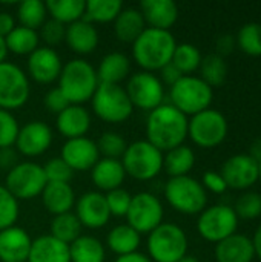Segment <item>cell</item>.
Here are the masks:
<instances>
[{
	"mask_svg": "<svg viewBox=\"0 0 261 262\" xmlns=\"http://www.w3.org/2000/svg\"><path fill=\"white\" fill-rule=\"evenodd\" d=\"M188 117L172 104H162L148 115L146 140L160 152L175 149L188 137Z\"/></svg>",
	"mask_w": 261,
	"mask_h": 262,
	"instance_id": "obj_1",
	"label": "cell"
},
{
	"mask_svg": "<svg viewBox=\"0 0 261 262\" xmlns=\"http://www.w3.org/2000/svg\"><path fill=\"white\" fill-rule=\"evenodd\" d=\"M177 41L171 31L146 28L132 43V57L146 72L163 69L172 61Z\"/></svg>",
	"mask_w": 261,
	"mask_h": 262,
	"instance_id": "obj_2",
	"label": "cell"
},
{
	"mask_svg": "<svg viewBox=\"0 0 261 262\" xmlns=\"http://www.w3.org/2000/svg\"><path fill=\"white\" fill-rule=\"evenodd\" d=\"M98 86L97 71L83 58L69 60L63 64L58 77V89L69 104H83L89 101Z\"/></svg>",
	"mask_w": 261,
	"mask_h": 262,
	"instance_id": "obj_3",
	"label": "cell"
},
{
	"mask_svg": "<svg viewBox=\"0 0 261 262\" xmlns=\"http://www.w3.org/2000/svg\"><path fill=\"white\" fill-rule=\"evenodd\" d=\"M120 161L126 175L138 181H151L163 169V152L148 140H138L128 144Z\"/></svg>",
	"mask_w": 261,
	"mask_h": 262,
	"instance_id": "obj_4",
	"label": "cell"
},
{
	"mask_svg": "<svg viewBox=\"0 0 261 262\" xmlns=\"http://www.w3.org/2000/svg\"><path fill=\"white\" fill-rule=\"evenodd\" d=\"M169 97L171 104L188 117L209 109L214 92L200 77L183 75L174 86H171Z\"/></svg>",
	"mask_w": 261,
	"mask_h": 262,
	"instance_id": "obj_5",
	"label": "cell"
},
{
	"mask_svg": "<svg viewBox=\"0 0 261 262\" xmlns=\"http://www.w3.org/2000/svg\"><path fill=\"white\" fill-rule=\"evenodd\" d=\"M91 103L94 114L100 120L112 124L125 123L134 111V106L122 84L98 83Z\"/></svg>",
	"mask_w": 261,
	"mask_h": 262,
	"instance_id": "obj_6",
	"label": "cell"
},
{
	"mask_svg": "<svg viewBox=\"0 0 261 262\" xmlns=\"http://www.w3.org/2000/svg\"><path fill=\"white\" fill-rule=\"evenodd\" d=\"M165 196L172 209L185 215L202 213L208 204L203 184L189 175L171 178L165 186Z\"/></svg>",
	"mask_w": 261,
	"mask_h": 262,
	"instance_id": "obj_7",
	"label": "cell"
},
{
	"mask_svg": "<svg viewBox=\"0 0 261 262\" xmlns=\"http://www.w3.org/2000/svg\"><path fill=\"white\" fill-rule=\"evenodd\" d=\"M188 252V238L182 227L162 223L148 235V253L155 262H178Z\"/></svg>",
	"mask_w": 261,
	"mask_h": 262,
	"instance_id": "obj_8",
	"label": "cell"
},
{
	"mask_svg": "<svg viewBox=\"0 0 261 262\" xmlns=\"http://www.w3.org/2000/svg\"><path fill=\"white\" fill-rule=\"evenodd\" d=\"M48 180L43 166L34 161L18 163L14 169L6 173L5 187L9 193L18 200H34L42 195Z\"/></svg>",
	"mask_w": 261,
	"mask_h": 262,
	"instance_id": "obj_9",
	"label": "cell"
},
{
	"mask_svg": "<svg viewBox=\"0 0 261 262\" xmlns=\"http://www.w3.org/2000/svg\"><path fill=\"white\" fill-rule=\"evenodd\" d=\"M228 130L229 126L226 117L215 109L198 112L192 115L188 123V135L197 146L205 149L222 144L228 135Z\"/></svg>",
	"mask_w": 261,
	"mask_h": 262,
	"instance_id": "obj_10",
	"label": "cell"
},
{
	"mask_svg": "<svg viewBox=\"0 0 261 262\" xmlns=\"http://www.w3.org/2000/svg\"><path fill=\"white\" fill-rule=\"evenodd\" d=\"M238 216L235 210L225 204L206 207L197 221V230L209 243H220L237 232Z\"/></svg>",
	"mask_w": 261,
	"mask_h": 262,
	"instance_id": "obj_11",
	"label": "cell"
},
{
	"mask_svg": "<svg viewBox=\"0 0 261 262\" xmlns=\"http://www.w3.org/2000/svg\"><path fill=\"white\" fill-rule=\"evenodd\" d=\"M31 86L28 75L14 63H0V109L15 111L26 104Z\"/></svg>",
	"mask_w": 261,
	"mask_h": 262,
	"instance_id": "obj_12",
	"label": "cell"
},
{
	"mask_svg": "<svg viewBox=\"0 0 261 262\" xmlns=\"http://www.w3.org/2000/svg\"><path fill=\"white\" fill-rule=\"evenodd\" d=\"M125 91L132 103L134 107L142 111H154L155 107L163 104L165 98V88L160 78L146 71H140L132 74L128 78Z\"/></svg>",
	"mask_w": 261,
	"mask_h": 262,
	"instance_id": "obj_13",
	"label": "cell"
},
{
	"mask_svg": "<svg viewBox=\"0 0 261 262\" xmlns=\"http://www.w3.org/2000/svg\"><path fill=\"white\" fill-rule=\"evenodd\" d=\"M163 215L165 210L162 201L149 192H140L132 195L126 220L128 226H131L138 235H149L163 223Z\"/></svg>",
	"mask_w": 261,
	"mask_h": 262,
	"instance_id": "obj_14",
	"label": "cell"
},
{
	"mask_svg": "<svg viewBox=\"0 0 261 262\" xmlns=\"http://www.w3.org/2000/svg\"><path fill=\"white\" fill-rule=\"evenodd\" d=\"M52 143V130L51 127L43 121H29L23 127H20L17 140H15V149L18 154L34 158L43 155Z\"/></svg>",
	"mask_w": 261,
	"mask_h": 262,
	"instance_id": "obj_15",
	"label": "cell"
},
{
	"mask_svg": "<svg viewBox=\"0 0 261 262\" xmlns=\"http://www.w3.org/2000/svg\"><path fill=\"white\" fill-rule=\"evenodd\" d=\"M220 173L228 187L248 189L258 181V163L248 154H238L225 161Z\"/></svg>",
	"mask_w": 261,
	"mask_h": 262,
	"instance_id": "obj_16",
	"label": "cell"
},
{
	"mask_svg": "<svg viewBox=\"0 0 261 262\" xmlns=\"http://www.w3.org/2000/svg\"><path fill=\"white\" fill-rule=\"evenodd\" d=\"M28 74L40 84H51L58 80L63 63L60 55L49 46H38L31 55H28Z\"/></svg>",
	"mask_w": 261,
	"mask_h": 262,
	"instance_id": "obj_17",
	"label": "cell"
},
{
	"mask_svg": "<svg viewBox=\"0 0 261 262\" xmlns=\"http://www.w3.org/2000/svg\"><path fill=\"white\" fill-rule=\"evenodd\" d=\"M60 158L72 169V172L91 170L100 160L97 143L88 137H80L74 140H66L62 147Z\"/></svg>",
	"mask_w": 261,
	"mask_h": 262,
	"instance_id": "obj_18",
	"label": "cell"
},
{
	"mask_svg": "<svg viewBox=\"0 0 261 262\" xmlns=\"http://www.w3.org/2000/svg\"><path fill=\"white\" fill-rule=\"evenodd\" d=\"M75 216L80 221L82 227L100 229L105 227L111 213L106 204V198L100 192H86L75 203Z\"/></svg>",
	"mask_w": 261,
	"mask_h": 262,
	"instance_id": "obj_19",
	"label": "cell"
},
{
	"mask_svg": "<svg viewBox=\"0 0 261 262\" xmlns=\"http://www.w3.org/2000/svg\"><path fill=\"white\" fill-rule=\"evenodd\" d=\"M32 239L22 227L11 226L0 232V261L28 262Z\"/></svg>",
	"mask_w": 261,
	"mask_h": 262,
	"instance_id": "obj_20",
	"label": "cell"
},
{
	"mask_svg": "<svg viewBox=\"0 0 261 262\" xmlns=\"http://www.w3.org/2000/svg\"><path fill=\"white\" fill-rule=\"evenodd\" d=\"M140 12L148 28L169 31L178 18V6L172 0H143Z\"/></svg>",
	"mask_w": 261,
	"mask_h": 262,
	"instance_id": "obj_21",
	"label": "cell"
},
{
	"mask_svg": "<svg viewBox=\"0 0 261 262\" xmlns=\"http://www.w3.org/2000/svg\"><path fill=\"white\" fill-rule=\"evenodd\" d=\"M57 130L66 140H74L85 137L91 129V115L88 109L80 104H69L63 112L57 115L55 120Z\"/></svg>",
	"mask_w": 261,
	"mask_h": 262,
	"instance_id": "obj_22",
	"label": "cell"
},
{
	"mask_svg": "<svg viewBox=\"0 0 261 262\" xmlns=\"http://www.w3.org/2000/svg\"><path fill=\"white\" fill-rule=\"evenodd\" d=\"M65 41L68 48L75 54H91L98 46V32L97 28L86 21L85 18L74 21L66 26Z\"/></svg>",
	"mask_w": 261,
	"mask_h": 262,
	"instance_id": "obj_23",
	"label": "cell"
},
{
	"mask_svg": "<svg viewBox=\"0 0 261 262\" xmlns=\"http://www.w3.org/2000/svg\"><path fill=\"white\" fill-rule=\"evenodd\" d=\"M254 256L252 239L245 235L234 233L215 246V259L218 262H252Z\"/></svg>",
	"mask_w": 261,
	"mask_h": 262,
	"instance_id": "obj_24",
	"label": "cell"
},
{
	"mask_svg": "<svg viewBox=\"0 0 261 262\" xmlns=\"http://www.w3.org/2000/svg\"><path fill=\"white\" fill-rule=\"evenodd\" d=\"M40 196L45 209L54 216L71 212L75 204V193L69 183H46Z\"/></svg>",
	"mask_w": 261,
	"mask_h": 262,
	"instance_id": "obj_25",
	"label": "cell"
},
{
	"mask_svg": "<svg viewBox=\"0 0 261 262\" xmlns=\"http://www.w3.org/2000/svg\"><path fill=\"white\" fill-rule=\"evenodd\" d=\"M125 177L126 172L120 160L102 158L91 169V180L94 186L105 192H111L114 189L122 187Z\"/></svg>",
	"mask_w": 261,
	"mask_h": 262,
	"instance_id": "obj_26",
	"label": "cell"
},
{
	"mask_svg": "<svg viewBox=\"0 0 261 262\" xmlns=\"http://www.w3.org/2000/svg\"><path fill=\"white\" fill-rule=\"evenodd\" d=\"M28 262H71L69 246L51 235L38 236L31 244Z\"/></svg>",
	"mask_w": 261,
	"mask_h": 262,
	"instance_id": "obj_27",
	"label": "cell"
},
{
	"mask_svg": "<svg viewBox=\"0 0 261 262\" xmlns=\"http://www.w3.org/2000/svg\"><path fill=\"white\" fill-rule=\"evenodd\" d=\"M95 71H97L98 83L122 84V81L129 78L131 61L122 52H111L102 58V61Z\"/></svg>",
	"mask_w": 261,
	"mask_h": 262,
	"instance_id": "obj_28",
	"label": "cell"
},
{
	"mask_svg": "<svg viewBox=\"0 0 261 262\" xmlns=\"http://www.w3.org/2000/svg\"><path fill=\"white\" fill-rule=\"evenodd\" d=\"M145 29V18L137 8H123L114 20L115 37L123 43H134Z\"/></svg>",
	"mask_w": 261,
	"mask_h": 262,
	"instance_id": "obj_29",
	"label": "cell"
},
{
	"mask_svg": "<svg viewBox=\"0 0 261 262\" xmlns=\"http://www.w3.org/2000/svg\"><path fill=\"white\" fill-rule=\"evenodd\" d=\"M140 241H142V235H138L131 226L118 224L108 233L106 246L117 256H123V255L135 253L138 250Z\"/></svg>",
	"mask_w": 261,
	"mask_h": 262,
	"instance_id": "obj_30",
	"label": "cell"
},
{
	"mask_svg": "<svg viewBox=\"0 0 261 262\" xmlns=\"http://www.w3.org/2000/svg\"><path fill=\"white\" fill-rule=\"evenodd\" d=\"M71 262H105V246L94 236L82 235L69 244Z\"/></svg>",
	"mask_w": 261,
	"mask_h": 262,
	"instance_id": "obj_31",
	"label": "cell"
},
{
	"mask_svg": "<svg viewBox=\"0 0 261 262\" xmlns=\"http://www.w3.org/2000/svg\"><path fill=\"white\" fill-rule=\"evenodd\" d=\"M195 164V154L191 147L182 144L163 155V169L171 178L186 177Z\"/></svg>",
	"mask_w": 261,
	"mask_h": 262,
	"instance_id": "obj_32",
	"label": "cell"
},
{
	"mask_svg": "<svg viewBox=\"0 0 261 262\" xmlns=\"http://www.w3.org/2000/svg\"><path fill=\"white\" fill-rule=\"evenodd\" d=\"M48 14L52 20L68 26L85 17L86 2L85 0H49L46 2Z\"/></svg>",
	"mask_w": 261,
	"mask_h": 262,
	"instance_id": "obj_33",
	"label": "cell"
},
{
	"mask_svg": "<svg viewBox=\"0 0 261 262\" xmlns=\"http://www.w3.org/2000/svg\"><path fill=\"white\" fill-rule=\"evenodd\" d=\"M38 32L23 28V26H15L6 37V49L8 52H12L15 55H31L37 48H38Z\"/></svg>",
	"mask_w": 261,
	"mask_h": 262,
	"instance_id": "obj_34",
	"label": "cell"
},
{
	"mask_svg": "<svg viewBox=\"0 0 261 262\" xmlns=\"http://www.w3.org/2000/svg\"><path fill=\"white\" fill-rule=\"evenodd\" d=\"M123 3L120 0H89L86 2L85 20L89 23H111L117 18Z\"/></svg>",
	"mask_w": 261,
	"mask_h": 262,
	"instance_id": "obj_35",
	"label": "cell"
},
{
	"mask_svg": "<svg viewBox=\"0 0 261 262\" xmlns=\"http://www.w3.org/2000/svg\"><path fill=\"white\" fill-rule=\"evenodd\" d=\"M49 235L69 246L78 236H82V224L77 220L75 213H72V212L57 215L51 221V233Z\"/></svg>",
	"mask_w": 261,
	"mask_h": 262,
	"instance_id": "obj_36",
	"label": "cell"
},
{
	"mask_svg": "<svg viewBox=\"0 0 261 262\" xmlns=\"http://www.w3.org/2000/svg\"><path fill=\"white\" fill-rule=\"evenodd\" d=\"M46 3L40 0H25L17 8V18L20 26L37 31L46 21Z\"/></svg>",
	"mask_w": 261,
	"mask_h": 262,
	"instance_id": "obj_37",
	"label": "cell"
},
{
	"mask_svg": "<svg viewBox=\"0 0 261 262\" xmlns=\"http://www.w3.org/2000/svg\"><path fill=\"white\" fill-rule=\"evenodd\" d=\"M198 69L202 74L200 78L211 88L222 86L228 78V64H226L225 58L218 54L206 55L202 60V64Z\"/></svg>",
	"mask_w": 261,
	"mask_h": 262,
	"instance_id": "obj_38",
	"label": "cell"
},
{
	"mask_svg": "<svg viewBox=\"0 0 261 262\" xmlns=\"http://www.w3.org/2000/svg\"><path fill=\"white\" fill-rule=\"evenodd\" d=\"M202 60H203V57L197 46H194L191 43H182V45H177L171 63L183 75H189L200 68Z\"/></svg>",
	"mask_w": 261,
	"mask_h": 262,
	"instance_id": "obj_39",
	"label": "cell"
},
{
	"mask_svg": "<svg viewBox=\"0 0 261 262\" xmlns=\"http://www.w3.org/2000/svg\"><path fill=\"white\" fill-rule=\"evenodd\" d=\"M237 45L248 55H261V23H246L237 35Z\"/></svg>",
	"mask_w": 261,
	"mask_h": 262,
	"instance_id": "obj_40",
	"label": "cell"
},
{
	"mask_svg": "<svg viewBox=\"0 0 261 262\" xmlns=\"http://www.w3.org/2000/svg\"><path fill=\"white\" fill-rule=\"evenodd\" d=\"M128 147V143L125 138L117 134V132H105L98 141H97V149L98 154L103 155V158H111V160H122L125 150Z\"/></svg>",
	"mask_w": 261,
	"mask_h": 262,
	"instance_id": "obj_41",
	"label": "cell"
},
{
	"mask_svg": "<svg viewBox=\"0 0 261 262\" xmlns=\"http://www.w3.org/2000/svg\"><path fill=\"white\" fill-rule=\"evenodd\" d=\"M18 201L9 193V190L0 184V232L15 226L18 218Z\"/></svg>",
	"mask_w": 261,
	"mask_h": 262,
	"instance_id": "obj_42",
	"label": "cell"
},
{
	"mask_svg": "<svg viewBox=\"0 0 261 262\" xmlns=\"http://www.w3.org/2000/svg\"><path fill=\"white\" fill-rule=\"evenodd\" d=\"M235 213L238 220H255L261 215V195L257 192H248L237 200Z\"/></svg>",
	"mask_w": 261,
	"mask_h": 262,
	"instance_id": "obj_43",
	"label": "cell"
},
{
	"mask_svg": "<svg viewBox=\"0 0 261 262\" xmlns=\"http://www.w3.org/2000/svg\"><path fill=\"white\" fill-rule=\"evenodd\" d=\"M18 130L20 126L15 117L8 111L0 109V149L12 147L15 144Z\"/></svg>",
	"mask_w": 261,
	"mask_h": 262,
	"instance_id": "obj_44",
	"label": "cell"
},
{
	"mask_svg": "<svg viewBox=\"0 0 261 262\" xmlns=\"http://www.w3.org/2000/svg\"><path fill=\"white\" fill-rule=\"evenodd\" d=\"M105 198H106V204H108L111 216H126L129 206H131V200H132V195L128 190L118 187L111 192H106Z\"/></svg>",
	"mask_w": 261,
	"mask_h": 262,
	"instance_id": "obj_45",
	"label": "cell"
},
{
	"mask_svg": "<svg viewBox=\"0 0 261 262\" xmlns=\"http://www.w3.org/2000/svg\"><path fill=\"white\" fill-rule=\"evenodd\" d=\"M45 175L48 183H69L72 178V169L60 158H51L45 166H43Z\"/></svg>",
	"mask_w": 261,
	"mask_h": 262,
	"instance_id": "obj_46",
	"label": "cell"
},
{
	"mask_svg": "<svg viewBox=\"0 0 261 262\" xmlns=\"http://www.w3.org/2000/svg\"><path fill=\"white\" fill-rule=\"evenodd\" d=\"M65 32H66V26L58 23L57 20H46L43 23V26L40 28V35L43 38V41L49 46H55L58 43H62L65 40Z\"/></svg>",
	"mask_w": 261,
	"mask_h": 262,
	"instance_id": "obj_47",
	"label": "cell"
},
{
	"mask_svg": "<svg viewBox=\"0 0 261 262\" xmlns=\"http://www.w3.org/2000/svg\"><path fill=\"white\" fill-rule=\"evenodd\" d=\"M68 106H69V101L66 100V97L63 95V92L58 88H54V89H51V91L46 92V95H45V107L51 114L58 115Z\"/></svg>",
	"mask_w": 261,
	"mask_h": 262,
	"instance_id": "obj_48",
	"label": "cell"
},
{
	"mask_svg": "<svg viewBox=\"0 0 261 262\" xmlns=\"http://www.w3.org/2000/svg\"><path fill=\"white\" fill-rule=\"evenodd\" d=\"M203 187L214 192V193H225L228 190V184L225 181V178L222 177V173L214 172V170H208L203 175Z\"/></svg>",
	"mask_w": 261,
	"mask_h": 262,
	"instance_id": "obj_49",
	"label": "cell"
},
{
	"mask_svg": "<svg viewBox=\"0 0 261 262\" xmlns=\"http://www.w3.org/2000/svg\"><path fill=\"white\" fill-rule=\"evenodd\" d=\"M18 164V154L12 147L0 149V169L9 172Z\"/></svg>",
	"mask_w": 261,
	"mask_h": 262,
	"instance_id": "obj_50",
	"label": "cell"
},
{
	"mask_svg": "<svg viewBox=\"0 0 261 262\" xmlns=\"http://www.w3.org/2000/svg\"><path fill=\"white\" fill-rule=\"evenodd\" d=\"M160 74H162L160 81L165 83V84H168V86H174V84L183 77V74H182L172 63H169V64H166L163 69H160Z\"/></svg>",
	"mask_w": 261,
	"mask_h": 262,
	"instance_id": "obj_51",
	"label": "cell"
},
{
	"mask_svg": "<svg viewBox=\"0 0 261 262\" xmlns=\"http://www.w3.org/2000/svg\"><path fill=\"white\" fill-rule=\"evenodd\" d=\"M237 41L234 38V35L231 34H226V35H222L218 37L217 40V51H218V55H226V54H231L235 48Z\"/></svg>",
	"mask_w": 261,
	"mask_h": 262,
	"instance_id": "obj_52",
	"label": "cell"
},
{
	"mask_svg": "<svg viewBox=\"0 0 261 262\" xmlns=\"http://www.w3.org/2000/svg\"><path fill=\"white\" fill-rule=\"evenodd\" d=\"M15 28V18L9 12H0V37H6Z\"/></svg>",
	"mask_w": 261,
	"mask_h": 262,
	"instance_id": "obj_53",
	"label": "cell"
},
{
	"mask_svg": "<svg viewBox=\"0 0 261 262\" xmlns=\"http://www.w3.org/2000/svg\"><path fill=\"white\" fill-rule=\"evenodd\" d=\"M115 262H152L149 259V256L135 252V253H129V255H123V256H117Z\"/></svg>",
	"mask_w": 261,
	"mask_h": 262,
	"instance_id": "obj_54",
	"label": "cell"
},
{
	"mask_svg": "<svg viewBox=\"0 0 261 262\" xmlns=\"http://www.w3.org/2000/svg\"><path fill=\"white\" fill-rule=\"evenodd\" d=\"M248 155H251L257 163H260L261 161V138H257L252 144H251V147H249V154Z\"/></svg>",
	"mask_w": 261,
	"mask_h": 262,
	"instance_id": "obj_55",
	"label": "cell"
},
{
	"mask_svg": "<svg viewBox=\"0 0 261 262\" xmlns=\"http://www.w3.org/2000/svg\"><path fill=\"white\" fill-rule=\"evenodd\" d=\"M252 244H254L255 256H258L261 259V224L258 226V229H257V232H255V235H254Z\"/></svg>",
	"mask_w": 261,
	"mask_h": 262,
	"instance_id": "obj_56",
	"label": "cell"
},
{
	"mask_svg": "<svg viewBox=\"0 0 261 262\" xmlns=\"http://www.w3.org/2000/svg\"><path fill=\"white\" fill-rule=\"evenodd\" d=\"M6 55H8L6 43H5V38H3V37H0V63H3V61H5Z\"/></svg>",
	"mask_w": 261,
	"mask_h": 262,
	"instance_id": "obj_57",
	"label": "cell"
},
{
	"mask_svg": "<svg viewBox=\"0 0 261 262\" xmlns=\"http://www.w3.org/2000/svg\"><path fill=\"white\" fill-rule=\"evenodd\" d=\"M178 262H200L195 256H189V255H186V256H183L182 259Z\"/></svg>",
	"mask_w": 261,
	"mask_h": 262,
	"instance_id": "obj_58",
	"label": "cell"
},
{
	"mask_svg": "<svg viewBox=\"0 0 261 262\" xmlns=\"http://www.w3.org/2000/svg\"><path fill=\"white\" fill-rule=\"evenodd\" d=\"M258 180H261V161L258 163Z\"/></svg>",
	"mask_w": 261,
	"mask_h": 262,
	"instance_id": "obj_59",
	"label": "cell"
}]
</instances>
